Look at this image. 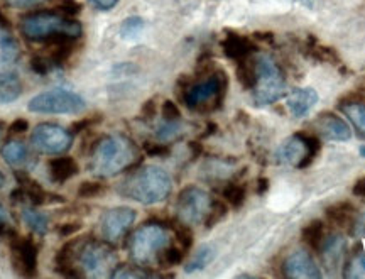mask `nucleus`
Returning <instances> with one entry per match:
<instances>
[{"mask_svg": "<svg viewBox=\"0 0 365 279\" xmlns=\"http://www.w3.org/2000/svg\"><path fill=\"white\" fill-rule=\"evenodd\" d=\"M140 161L142 158L139 147L131 137L124 134H110L93 146L88 171L95 178L107 179L135 170Z\"/></svg>", "mask_w": 365, "mask_h": 279, "instance_id": "obj_1", "label": "nucleus"}, {"mask_svg": "<svg viewBox=\"0 0 365 279\" xmlns=\"http://www.w3.org/2000/svg\"><path fill=\"white\" fill-rule=\"evenodd\" d=\"M171 176L163 168L154 164L137 168L117 188L120 196L142 205L164 202L171 195Z\"/></svg>", "mask_w": 365, "mask_h": 279, "instance_id": "obj_2", "label": "nucleus"}, {"mask_svg": "<svg viewBox=\"0 0 365 279\" xmlns=\"http://www.w3.org/2000/svg\"><path fill=\"white\" fill-rule=\"evenodd\" d=\"M20 32L27 41H74L81 36V24L60 12H34L20 20Z\"/></svg>", "mask_w": 365, "mask_h": 279, "instance_id": "obj_3", "label": "nucleus"}, {"mask_svg": "<svg viewBox=\"0 0 365 279\" xmlns=\"http://www.w3.org/2000/svg\"><path fill=\"white\" fill-rule=\"evenodd\" d=\"M169 244H171V236L168 227L159 222H147L132 233L127 249L135 264L149 266L151 262L157 261V257Z\"/></svg>", "mask_w": 365, "mask_h": 279, "instance_id": "obj_4", "label": "nucleus"}, {"mask_svg": "<svg viewBox=\"0 0 365 279\" xmlns=\"http://www.w3.org/2000/svg\"><path fill=\"white\" fill-rule=\"evenodd\" d=\"M227 90V73L223 69H215L211 75L206 76V80L188 85L181 98L188 109L198 110V112H215V110L222 109Z\"/></svg>", "mask_w": 365, "mask_h": 279, "instance_id": "obj_5", "label": "nucleus"}, {"mask_svg": "<svg viewBox=\"0 0 365 279\" xmlns=\"http://www.w3.org/2000/svg\"><path fill=\"white\" fill-rule=\"evenodd\" d=\"M257 80L252 88V102L255 107H267L286 95V76L279 64L271 56L260 55L254 60Z\"/></svg>", "mask_w": 365, "mask_h": 279, "instance_id": "obj_6", "label": "nucleus"}, {"mask_svg": "<svg viewBox=\"0 0 365 279\" xmlns=\"http://www.w3.org/2000/svg\"><path fill=\"white\" fill-rule=\"evenodd\" d=\"M321 151V141L313 132H294L279 144L274 153V161L281 166H294L305 170L313 164Z\"/></svg>", "mask_w": 365, "mask_h": 279, "instance_id": "obj_7", "label": "nucleus"}, {"mask_svg": "<svg viewBox=\"0 0 365 279\" xmlns=\"http://www.w3.org/2000/svg\"><path fill=\"white\" fill-rule=\"evenodd\" d=\"M77 259L80 268L88 278H105L112 276L117 268V254L107 242H98L95 239H80L77 250Z\"/></svg>", "mask_w": 365, "mask_h": 279, "instance_id": "obj_8", "label": "nucleus"}, {"mask_svg": "<svg viewBox=\"0 0 365 279\" xmlns=\"http://www.w3.org/2000/svg\"><path fill=\"white\" fill-rule=\"evenodd\" d=\"M29 112L49 114V116H74L86 109L85 98L72 90H49L31 98L27 104Z\"/></svg>", "mask_w": 365, "mask_h": 279, "instance_id": "obj_9", "label": "nucleus"}, {"mask_svg": "<svg viewBox=\"0 0 365 279\" xmlns=\"http://www.w3.org/2000/svg\"><path fill=\"white\" fill-rule=\"evenodd\" d=\"M213 198L200 186H186L176 200V215L186 225H200L208 215Z\"/></svg>", "mask_w": 365, "mask_h": 279, "instance_id": "obj_10", "label": "nucleus"}, {"mask_svg": "<svg viewBox=\"0 0 365 279\" xmlns=\"http://www.w3.org/2000/svg\"><path fill=\"white\" fill-rule=\"evenodd\" d=\"M31 144L43 154H63L73 146V132L56 124H39L32 130Z\"/></svg>", "mask_w": 365, "mask_h": 279, "instance_id": "obj_11", "label": "nucleus"}, {"mask_svg": "<svg viewBox=\"0 0 365 279\" xmlns=\"http://www.w3.org/2000/svg\"><path fill=\"white\" fill-rule=\"evenodd\" d=\"M137 217V212L134 208L128 207H115L107 210L100 219V229L102 236L109 244H115V242L122 240L126 233L131 231L134 225Z\"/></svg>", "mask_w": 365, "mask_h": 279, "instance_id": "obj_12", "label": "nucleus"}, {"mask_svg": "<svg viewBox=\"0 0 365 279\" xmlns=\"http://www.w3.org/2000/svg\"><path fill=\"white\" fill-rule=\"evenodd\" d=\"M11 252L14 268L20 276H36L37 245L31 237H19L18 233H15L11 239Z\"/></svg>", "mask_w": 365, "mask_h": 279, "instance_id": "obj_13", "label": "nucleus"}, {"mask_svg": "<svg viewBox=\"0 0 365 279\" xmlns=\"http://www.w3.org/2000/svg\"><path fill=\"white\" fill-rule=\"evenodd\" d=\"M313 134L319 137L326 139V141L335 142H347L352 139L350 125L343 121L342 117L335 112H323L313 121Z\"/></svg>", "mask_w": 365, "mask_h": 279, "instance_id": "obj_14", "label": "nucleus"}, {"mask_svg": "<svg viewBox=\"0 0 365 279\" xmlns=\"http://www.w3.org/2000/svg\"><path fill=\"white\" fill-rule=\"evenodd\" d=\"M284 276L289 279H318L321 278L317 261L308 250L300 249L289 254L288 259L284 261Z\"/></svg>", "mask_w": 365, "mask_h": 279, "instance_id": "obj_15", "label": "nucleus"}, {"mask_svg": "<svg viewBox=\"0 0 365 279\" xmlns=\"http://www.w3.org/2000/svg\"><path fill=\"white\" fill-rule=\"evenodd\" d=\"M20 58V48L12 34L9 20L0 14V73L12 72Z\"/></svg>", "mask_w": 365, "mask_h": 279, "instance_id": "obj_16", "label": "nucleus"}, {"mask_svg": "<svg viewBox=\"0 0 365 279\" xmlns=\"http://www.w3.org/2000/svg\"><path fill=\"white\" fill-rule=\"evenodd\" d=\"M220 46H222L223 55L228 60L235 61V63L252 58L259 51L254 39L247 38V36H240L237 32H227V36L222 39Z\"/></svg>", "mask_w": 365, "mask_h": 279, "instance_id": "obj_17", "label": "nucleus"}, {"mask_svg": "<svg viewBox=\"0 0 365 279\" xmlns=\"http://www.w3.org/2000/svg\"><path fill=\"white\" fill-rule=\"evenodd\" d=\"M319 102L318 92L311 87H301V88H294L291 93H289L288 98H286V107H288L289 114H291L293 118H305L311 114V110L317 107Z\"/></svg>", "mask_w": 365, "mask_h": 279, "instance_id": "obj_18", "label": "nucleus"}, {"mask_svg": "<svg viewBox=\"0 0 365 279\" xmlns=\"http://www.w3.org/2000/svg\"><path fill=\"white\" fill-rule=\"evenodd\" d=\"M325 217L328 224L343 231L354 232L357 225V208L350 202H338L325 208Z\"/></svg>", "mask_w": 365, "mask_h": 279, "instance_id": "obj_19", "label": "nucleus"}, {"mask_svg": "<svg viewBox=\"0 0 365 279\" xmlns=\"http://www.w3.org/2000/svg\"><path fill=\"white\" fill-rule=\"evenodd\" d=\"M78 244H80V239L77 240H68L66 244L58 250L55 266L56 271L60 274H63L66 278H78L81 276L78 268H74V261H77V250Z\"/></svg>", "mask_w": 365, "mask_h": 279, "instance_id": "obj_20", "label": "nucleus"}, {"mask_svg": "<svg viewBox=\"0 0 365 279\" xmlns=\"http://www.w3.org/2000/svg\"><path fill=\"white\" fill-rule=\"evenodd\" d=\"M303 55L308 56L310 60L317 61V63H326V64H333V67H338L342 61H340V56L337 55L333 48L323 46V44L318 43V39L314 36H310L305 43L301 44Z\"/></svg>", "mask_w": 365, "mask_h": 279, "instance_id": "obj_21", "label": "nucleus"}, {"mask_svg": "<svg viewBox=\"0 0 365 279\" xmlns=\"http://www.w3.org/2000/svg\"><path fill=\"white\" fill-rule=\"evenodd\" d=\"M340 110L345 114V117L355 127L359 137L365 139V104L360 100H354L352 97L343 98L338 102Z\"/></svg>", "mask_w": 365, "mask_h": 279, "instance_id": "obj_22", "label": "nucleus"}, {"mask_svg": "<svg viewBox=\"0 0 365 279\" xmlns=\"http://www.w3.org/2000/svg\"><path fill=\"white\" fill-rule=\"evenodd\" d=\"M49 176L51 179L58 184L66 183L68 179H72L73 176L78 175V164L73 158L69 156H65V158H56L51 159L48 164Z\"/></svg>", "mask_w": 365, "mask_h": 279, "instance_id": "obj_23", "label": "nucleus"}, {"mask_svg": "<svg viewBox=\"0 0 365 279\" xmlns=\"http://www.w3.org/2000/svg\"><path fill=\"white\" fill-rule=\"evenodd\" d=\"M326 224L323 220L314 219L311 220L310 224H306L301 231V240L305 242L308 247H311L313 250L321 249L323 242L326 239Z\"/></svg>", "mask_w": 365, "mask_h": 279, "instance_id": "obj_24", "label": "nucleus"}, {"mask_svg": "<svg viewBox=\"0 0 365 279\" xmlns=\"http://www.w3.org/2000/svg\"><path fill=\"white\" fill-rule=\"evenodd\" d=\"M22 93V83L14 72L0 73V104H12Z\"/></svg>", "mask_w": 365, "mask_h": 279, "instance_id": "obj_25", "label": "nucleus"}, {"mask_svg": "<svg viewBox=\"0 0 365 279\" xmlns=\"http://www.w3.org/2000/svg\"><path fill=\"white\" fill-rule=\"evenodd\" d=\"M0 154H2V158L6 159L7 164H11V166L18 168V166H24V164H27L29 161V149L26 147V144L20 141H7L6 144L2 146V149H0Z\"/></svg>", "mask_w": 365, "mask_h": 279, "instance_id": "obj_26", "label": "nucleus"}, {"mask_svg": "<svg viewBox=\"0 0 365 279\" xmlns=\"http://www.w3.org/2000/svg\"><path fill=\"white\" fill-rule=\"evenodd\" d=\"M22 220L32 232L37 233V236H44L49 229L48 215H46V213L34 210V208H24Z\"/></svg>", "mask_w": 365, "mask_h": 279, "instance_id": "obj_27", "label": "nucleus"}, {"mask_svg": "<svg viewBox=\"0 0 365 279\" xmlns=\"http://www.w3.org/2000/svg\"><path fill=\"white\" fill-rule=\"evenodd\" d=\"M345 278H365V250L362 244H359L352 250V256L348 257V262L345 266Z\"/></svg>", "mask_w": 365, "mask_h": 279, "instance_id": "obj_28", "label": "nucleus"}, {"mask_svg": "<svg viewBox=\"0 0 365 279\" xmlns=\"http://www.w3.org/2000/svg\"><path fill=\"white\" fill-rule=\"evenodd\" d=\"M215 259V249L210 245H203L193 254V257L185 264L186 273H197V271L205 269L211 261Z\"/></svg>", "mask_w": 365, "mask_h": 279, "instance_id": "obj_29", "label": "nucleus"}, {"mask_svg": "<svg viewBox=\"0 0 365 279\" xmlns=\"http://www.w3.org/2000/svg\"><path fill=\"white\" fill-rule=\"evenodd\" d=\"M222 195H223V200H225L232 208L239 210V208L246 203L247 188L246 184L242 183H228L227 186L223 188Z\"/></svg>", "mask_w": 365, "mask_h": 279, "instance_id": "obj_30", "label": "nucleus"}, {"mask_svg": "<svg viewBox=\"0 0 365 279\" xmlns=\"http://www.w3.org/2000/svg\"><path fill=\"white\" fill-rule=\"evenodd\" d=\"M237 80L246 90H252L257 80V72H255V63L254 60H244L237 63Z\"/></svg>", "mask_w": 365, "mask_h": 279, "instance_id": "obj_31", "label": "nucleus"}, {"mask_svg": "<svg viewBox=\"0 0 365 279\" xmlns=\"http://www.w3.org/2000/svg\"><path fill=\"white\" fill-rule=\"evenodd\" d=\"M186 256V250L181 249L180 245H173L169 244L168 247H166L163 252H161V256L157 257V262H159L161 268H174V266L181 264L182 259H185Z\"/></svg>", "mask_w": 365, "mask_h": 279, "instance_id": "obj_32", "label": "nucleus"}, {"mask_svg": "<svg viewBox=\"0 0 365 279\" xmlns=\"http://www.w3.org/2000/svg\"><path fill=\"white\" fill-rule=\"evenodd\" d=\"M144 27H146V22H144V19L139 18V15L127 18L122 22V26H120V38L126 41L139 38L140 32L144 31Z\"/></svg>", "mask_w": 365, "mask_h": 279, "instance_id": "obj_33", "label": "nucleus"}, {"mask_svg": "<svg viewBox=\"0 0 365 279\" xmlns=\"http://www.w3.org/2000/svg\"><path fill=\"white\" fill-rule=\"evenodd\" d=\"M169 229H171V231L174 232V237H176L178 245H180L181 249H185L186 252H188V250L192 249L193 239H194L192 229H190V225L182 224L181 220L178 222V224H176V222H171V224H169Z\"/></svg>", "mask_w": 365, "mask_h": 279, "instance_id": "obj_34", "label": "nucleus"}, {"mask_svg": "<svg viewBox=\"0 0 365 279\" xmlns=\"http://www.w3.org/2000/svg\"><path fill=\"white\" fill-rule=\"evenodd\" d=\"M227 213H228L227 203L222 202V200H213V202H211L208 215H206V219H205V222H203V225H205L206 229H213L215 225L220 224V222L225 219Z\"/></svg>", "mask_w": 365, "mask_h": 279, "instance_id": "obj_35", "label": "nucleus"}, {"mask_svg": "<svg viewBox=\"0 0 365 279\" xmlns=\"http://www.w3.org/2000/svg\"><path fill=\"white\" fill-rule=\"evenodd\" d=\"M182 127H181V121L180 122H166L163 121L156 129V137L159 139L161 142H169L174 141L178 135L181 134Z\"/></svg>", "mask_w": 365, "mask_h": 279, "instance_id": "obj_36", "label": "nucleus"}, {"mask_svg": "<svg viewBox=\"0 0 365 279\" xmlns=\"http://www.w3.org/2000/svg\"><path fill=\"white\" fill-rule=\"evenodd\" d=\"M151 276H156V274L152 273H147V271H144L142 266L135 264V266H117L115 268L114 273H112V278H120V279H128V278H151Z\"/></svg>", "mask_w": 365, "mask_h": 279, "instance_id": "obj_37", "label": "nucleus"}, {"mask_svg": "<svg viewBox=\"0 0 365 279\" xmlns=\"http://www.w3.org/2000/svg\"><path fill=\"white\" fill-rule=\"evenodd\" d=\"M105 186L100 182H83L77 190L78 198H95V196L102 195Z\"/></svg>", "mask_w": 365, "mask_h": 279, "instance_id": "obj_38", "label": "nucleus"}, {"mask_svg": "<svg viewBox=\"0 0 365 279\" xmlns=\"http://www.w3.org/2000/svg\"><path fill=\"white\" fill-rule=\"evenodd\" d=\"M55 68L58 67L53 63V60L49 58V56H34V58L31 60V69L39 76H46Z\"/></svg>", "mask_w": 365, "mask_h": 279, "instance_id": "obj_39", "label": "nucleus"}, {"mask_svg": "<svg viewBox=\"0 0 365 279\" xmlns=\"http://www.w3.org/2000/svg\"><path fill=\"white\" fill-rule=\"evenodd\" d=\"M161 116H163V121L166 122H180L181 110L173 100H164L163 107H161Z\"/></svg>", "mask_w": 365, "mask_h": 279, "instance_id": "obj_40", "label": "nucleus"}, {"mask_svg": "<svg viewBox=\"0 0 365 279\" xmlns=\"http://www.w3.org/2000/svg\"><path fill=\"white\" fill-rule=\"evenodd\" d=\"M144 153L147 156H151V158H168L169 153H171V149H169V146H166L164 142H161V144H156V142H149L146 141L142 146Z\"/></svg>", "mask_w": 365, "mask_h": 279, "instance_id": "obj_41", "label": "nucleus"}, {"mask_svg": "<svg viewBox=\"0 0 365 279\" xmlns=\"http://www.w3.org/2000/svg\"><path fill=\"white\" fill-rule=\"evenodd\" d=\"M58 9H60V14L66 15V18H73V15L80 14L81 6L77 2V0H60Z\"/></svg>", "mask_w": 365, "mask_h": 279, "instance_id": "obj_42", "label": "nucleus"}, {"mask_svg": "<svg viewBox=\"0 0 365 279\" xmlns=\"http://www.w3.org/2000/svg\"><path fill=\"white\" fill-rule=\"evenodd\" d=\"M156 114H157V105L154 98L144 102L142 109H140V117H142V121H152V118L156 117Z\"/></svg>", "mask_w": 365, "mask_h": 279, "instance_id": "obj_43", "label": "nucleus"}, {"mask_svg": "<svg viewBox=\"0 0 365 279\" xmlns=\"http://www.w3.org/2000/svg\"><path fill=\"white\" fill-rule=\"evenodd\" d=\"M41 0H6V4L12 9H31V7H34L39 4Z\"/></svg>", "mask_w": 365, "mask_h": 279, "instance_id": "obj_44", "label": "nucleus"}, {"mask_svg": "<svg viewBox=\"0 0 365 279\" xmlns=\"http://www.w3.org/2000/svg\"><path fill=\"white\" fill-rule=\"evenodd\" d=\"M80 229H81V224H77V222H74V224H65L58 227V233H60L61 237H69L72 233L80 231Z\"/></svg>", "mask_w": 365, "mask_h": 279, "instance_id": "obj_45", "label": "nucleus"}, {"mask_svg": "<svg viewBox=\"0 0 365 279\" xmlns=\"http://www.w3.org/2000/svg\"><path fill=\"white\" fill-rule=\"evenodd\" d=\"M27 127H29V124H27L26 118H15V121L9 125V132L11 134H22V132H26Z\"/></svg>", "mask_w": 365, "mask_h": 279, "instance_id": "obj_46", "label": "nucleus"}, {"mask_svg": "<svg viewBox=\"0 0 365 279\" xmlns=\"http://www.w3.org/2000/svg\"><path fill=\"white\" fill-rule=\"evenodd\" d=\"M91 6L98 11H110L119 4V0H90Z\"/></svg>", "mask_w": 365, "mask_h": 279, "instance_id": "obj_47", "label": "nucleus"}, {"mask_svg": "<svg viewBox=\"0 0 365 279\" xmlns=\"http://www.w3.org/2000/svg\"><path fill=\"white\" fill-rule=\"evenodd\" d=\"M95 122H98V121H95V118H85V121L74 122L73 127H72L73 134H80V132H83V130H86V129H88V127L93 125Z\"/></svg>", "mask_w": 365, "mask_h": 279, "instance_id": "obj_48", "label": "nucleus"}, {"mask_svg": "<svg viewBox=\"0 0 365 279\" xmlns=\"http://www.w3.org/2000/svg\"><path fill=\"white\" fill-rule=\"evenodd\" d=\"M269 186H271V182L267 178H264V176H260L255 182V193L257 195H265L269 191Z\"/></svg>", "mask_w": 365, "mask_h": 279, "instance_id": "obj_49", "label": "nucleus"}, {"mask_svg": "<svg viewBox=\"0 0 365 279\" xmlns=\"http://www.w3.org/2000/svg\"><path fill=\"white\" fill-rule=\"evenodd\" d=\"M352 193H354V196H357V198H365V176L357 179L354 188H352Z\"/></svg>", "mask_w": 365, "mask_h": 279, "instance_id": "obj_50", "label": "nucleus"}, {"mask_svg": "<svg viewBox=\"0 0 365 279\" xmlns=\"http://www.w3.org/2000/svg\"><path fill=\"white\" fill-rule=\"evenodd\" d=\"M217 130H218L217 124H213V122H210V124H208V129L205 130V134L201 135V139H206V137H210V135H213L215 132H217Z\"/></svg>", "mask_w": 365, "mask_h": 279, "instance_id": "obj_51", "label": "nucleus"}, {"mask_svg": "<svg viewBox=\"0 0 365 279\" xmlns=\"http://www.w3.org/2000/svg\"><path fill=\"white\" fill-rule=\"evenodd\" d=\"M190 151L193 153V158H198L201 154V146L198 142H190Z\"/></svg>", "mask_w": 365, "mask_h": 279, "instance_id": "obj_52", "label": "nucleus"}, {"mask_svg": "<svg viewBox=\"0 0 365 279\" xmlns=\"http://www.w3.org/2000/svg\"><path fill=\"white\" fill-rule=\"evenodd\" d=\"M294 2L301 4V6H305V7H310V9L314 6V0H294Z\"/></svg>", "mask_w": 365, "mask_h": 279, "instance_id": "obj_53", "label": "nucleus"}, {"mask_svg": "<svg viewBox=\"0 0 365 279\" xmlns=\"http://www.w3.org/2000/svg\"><path fill=\"white\" fill-rule=\"evenodd\" d=\"M6 219H7V212L6 208L2 207V203H0V222H6Z\"/></svg>", "mask_w": 365, "mask_h": 279, "instance_id": "obj_54", "label": "nucleus"}, {"mask_svg": "<svg viewBox=\"0 0 365 279\" xmlns=\"http://www.w3.org/2000/svg\"><path fill=\"white\" fill-rule=\"evenodd\" d=\"M360 156H362V158H365V146L360 147Z\"/></svg>", "mask_w": 365, "mask_h": 279, "instance_id": "obj_55", "label": "nucleus"}, {"mask_svg": "<svg viewBox=\"0 0 365 279\" xmlns=\"http://www.w3.org/2000/svg\"><path fill=\"white\" fill-rule=\"evenodd\" d=\"M4 182H6V179H4V175L0 173V188H2V184H4Z\"/></svg>", "mask_w": 365, "mask_h": 279, "instance_id": "obj_56", "label": "nucleus"}]
</instances>
